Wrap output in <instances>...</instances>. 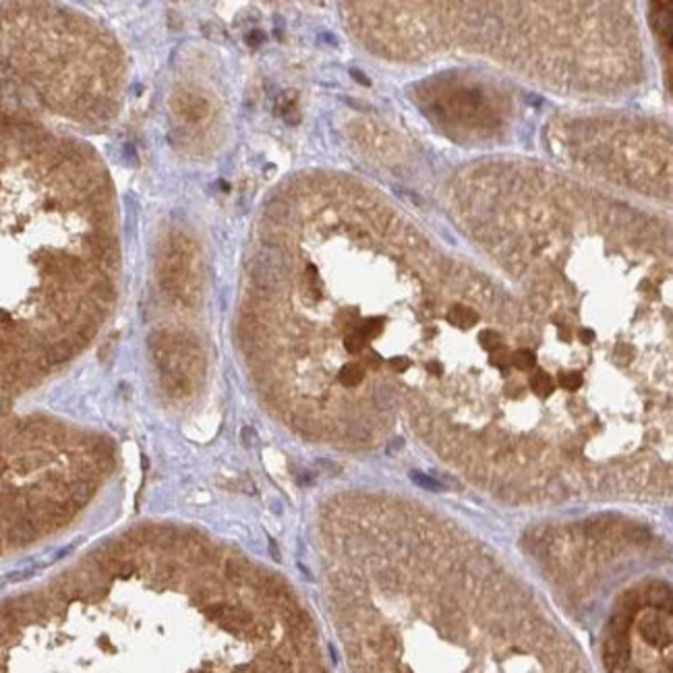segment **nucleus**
<instances>
[{
    "mask_svg": "<svg viewBox=\"0 0 673 673\" xmlns=\"http://www.w3.org/2000/svg\"><path fill=\"white\" fill-rule=\"evenodd\" d=\"M423 112L456 139H485L504 124L512 106L508 93L491 81L471 75H446L417 87Z\"/></svg>",
    "mask_w": 673,
    "mask_h": 673,
    "instance_id": "obj_1",
    "label": "nucleus"
},
{
    "mask_svg": "<svg viewBox=\"0 0 673 673\" xmlns=\"http://www.w3.org/2000/svg\"><path fill=\"white\" fill-rule=\"evenodd\" d=\"M176 108H178L176 112L180 116H184L187 120H201L207 114L209 104L199 93H180L178 102H176Z\"/></svg>",
    "mask_w": 673,
    "mask_h": 673,
    "instance_id": "obj_2",
    "label": "nucleus"
},
{
    "mask_svg": "<svg viewBox=\"0 0 673 673\" xmlns=\"http://www.w3.org/2000/svg\"><path fill=\"white\" fill-rule=\"evenodd\" d=\"M363 379H365V369L361 367V363H346L338 373V381L344 388H357Z\"/></svg>",
    "mask_w": 673,
    "mask_h": 673,
    "instance_id": "obj_3",
    "label": "nucleus"
},
{
    "mask_svg": "<svg viewBox=\"0 0 673 673\" xmlns=\"http://www.w3.org/2000/svg\"><path fill=\"white\" fill-rule=\"evenodd\" d=\"M413 481H417L419 485H423V487H427V489H433V491H439V489H442L435 481H429L427 477H423V475H419V473H413Z\"/></svg>",
    "mask_w": 673,
    "mask_h": 673,
    "instance_id": "obj_4",
    "label": "nucleus"
},
{
    "mask_svg": "<svg viewBox=\"0 0 673 673\" xmlns=\"http://www.w3.org/2000/svg\"><path fill=\"white\" fill-rule=\"evenodd\" d=\"M249 39H251V41H261V39H263V35H261L259 31H255V33H253V35H251Z\"/></svg>",
    "mask_w": 673,
    "mask_h": 673,
    "instance_id": "obj_5",
    "label": "nucleus"
}]
</instances>
